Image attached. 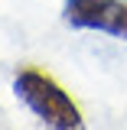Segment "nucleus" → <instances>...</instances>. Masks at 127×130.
<instances>
[{"mask_svg":"<svg viewBox=\"0 0 127 130\" xmlns=\"http://www.w3.org/2000/svg\"><path fill=\"white\" fill-rule=\"evenodd\" d=\"M62 20L75 29H95L114 39H127V0H65Z\"/></svg>","mask_w":127,"mask_h":130,"instance_id":"nucleus-2","label":"nucleus"},{"mask_svg":"<svg viewBox=\"0 0 127 130\" xmlns=\"http://www.w3.org/2000/svg\"><path fill=\"white\" fill-rule=\"evenodd\" d=\"M13 91L46 124V130H85L81 107L72 101V94L65 91L62 85L49 72H43L39 65H20L16 68Z\"/></svg>","mask_w":127,"mask_h":130,"instance_id":"nucleus-1","label":"nucleus"}]
</instances>
